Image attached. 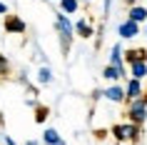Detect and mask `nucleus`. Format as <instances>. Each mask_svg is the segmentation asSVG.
Returning a JSON list of instances; mask_svg holds the SVG:
<instances>
[{"label": "nucleus", "instance_id": "nucleus-1", "mask_svg": "<svg viewBox=\"0 0 147 145\" xmlns=\"http://www.w3.org/2000/svg\"><path fill=\"white\" fill-rule=\"evenodd\" d=\"M55 33H57V40H60L62 55H70V48H72V40H75V25H72L70 15L60 13L55 18Z\"/></svg>", "mask_w": 147, "mask_h": 145}, {"label": "nucleus", "instance_id": "nucleus-2", "mask_svg": "<svg viewBox=\"0 0 147 145\" xmlns=\"http://www.w3.org/2000/svg\"><path fill=\"white\" fill-rule=\"evenodd\" d=\"M112 138H115L117 143H122V140H130V143H140V133H142V125H135V123H125V125H112L110 128Z\"/></svg>", "mask_w": 147, "mask_h": 145}, {"label": "nucleus", "instance_id": "nucleus-3", "mask_svg": "<svg viewBox=\"0 0 147 145\" xmlns=\"http://www.w3.org/2000/svg\"><path fill=\"white\" fill-rule=\"evenodd\" d=\"M127 120L135 123V125H142L147 120V100L140 95V98L130 100V108H127Z\"/></svg>", "mask_w": 147, "mask_h": 145}, {"label": "nucleus", "instance_id": "nucleus-4", "mask_svg": "<svg viewBox=\"0 0 147 145\" xmlns=\"http://www.w3.org/2000/svg\"><path fill=\"white\" fill-rule=\"evenodd\" d=\"M117 35H120L122 40L137 38V35H140V23H135V20H130V18H125L122 23L117 25Z\"/></svg>", "mask_w": 147, "mask_h": 145}, {"label": "nucleus", "instance_id": "nucleus-5", "mask_svg": "<svg viewBox=\"0 0 147 145\" xmlns=\"http://www.w3.org/2000/svg\"><path fill=\"white\" fill-rule=\"evenodd\" d=\"M145 93V88H142V80H137V78H127V83H125V100L130 103V100L140 98Z\"/></svg>", "mask_w": 147, "mask_h": 145}, {"label": "nucleus", "instance_id": "nucleus-6", "mask_svg": "<svg viewBox=\"0 0 147 145\" xmlns=\"http://www.w3.org/2000/svg\"><path fill=\"white\" fill-rule=\"evenodd\" d=\"M3 28H5L10 35H23L28 25H25L23 18H18V15H5V25H3Z\"/></svg>", "mask_w": 147, "mask_h": 145}, {"label": "nucleus", "instance_id": "nucleus-7", "mask_svg": "<svg viewBox=\"0 0 147 145\" xmlns=\"http://www.w3.org/2000/svg\"><path fill=\"white\" fill-rule=\"evenodd\" d=\"M127 75V68L125 65H105V70H102V78H107V80H112V83H120L122 78Z\"/></svg>", "mask_w": 147, "mask_h": 145}, {"label": "nucleus", "instance_id": "nucleus-8", "mask_svg": "<svg viewBox=\"0 0 147 145\" xmlns=\"http://www.w3.org/2000/svg\"><path fill=\"white\" fill-rule=\"evenodd\" d=\"M102 98H107L110 103H125V85L115 83V85H110L107 90H105V95Z\"/></svg>", "mask_w": 147, "mask_h": 145}, {"label": "nucleus", "instance_id": "nucleus-9", "mask_svg": "<svg viewBox=\"0 0 147 145\" xmlns=\"http://www.w3.org/2000/svg\"><path fill=\"white\" fill-rule=\"evenodd\" d=\"M127 18H130V20H135V23H147V8L145 5H130V10H127Z\"/></svg>", "mask_w": 147, "mask_h": 145}, {"label": "nucleus", "instance_id": "nucleus-10", "mask_svg": "<svg viewBox=\"0 0 147 145\" xmlns=\"http://www.w3.org/2000/svg\"><path fill=\"white\" fill-rule=\"evenodd\" d=\"M125 63L127 65H132V63H137V60H147V50L145 48H130V50H125Z\"/></svg>", "mask_w": 147, "mask_h": 145}, {"label": "nucleus", "instance_id": "nucleus-11", "mask_svg": "<svg viewBox=\"0 0 147 145\" xmlns=\"http://www.w3.org/2000/svg\"><path fill=\"white\" fill-rule=\"evenodd\" d=\"M72 25H75V35H78V38H85V40H87V38H92V35H95L92 25L87 23L85 18H80L78 23H72Z\"/></svg>", "mask_w": 147, "mask_h": 145}, {"label": "nucleus", "instance_id": "nucleus-12", "mask_svg": "<svg viewBox=\"0 0 147 145\" xmlns=\"http://www.w3.org/2000/svg\"><path fill=\"white\" fill-rule=\"evenodd\" d=\"M130 78H137V80H145L147 78V60H137L130 65Z\"/></svg>", "mask_w": 147, "mask_h": 145}, {"label": "nucleus", "instance_id": "nucleus-13", "mask_svg": "<svg viewBox=\"0 0 147 145\" xmlns=\"http://www.w3.org/2000/svg\"><path fill=\"white\" fill-rule=\"evenodd\" d=\"M125 50H122V45L120 43H115V45L110 48V65H125Z\"/></svg>", "mask_w": 147, "mask_h": 145}, {"label": "nucleus", "instance_id": "nucleus-14", "mask_svg": "<svg viewBox=\"0 0 147 145\" xmlns=\"http://www.w3.org/2000/svg\"><path fill=\"white\" fill-rule=\"evenodd\" d=\"M42 143H45V145H65V140L57 135V130H55V128H47L45 133H42Z\"/></svg>", "mask_w": 147, "mask_h": 145}, {"label": "nucleus", "instance_id": "nucleus-15", "mask_svg": "<svg viewBox=\"0 0 147 145\" xmlns=\"http://www.w3.org/2000/svg\"><path fill=\"white\" fill-rule=\"evenodd\" d=\"M80 5H82L80 0H60V10L65 13V15H75Z\"/></svg>", "mask_w": 147, "mask_h": 145}, {"label": "nucleus", "instance_id": "nucleus-16", "mask_svg": "<svg viewBox=\"0 0 147 145\" xmlns=\"http://www.w3.org/2000/svg\"><path fill=\"white\" fill-rule=\"evenodd\" d=\"M38 83L40 85H50L53 83V70L47 68V65H42V68L38 70Z\"/></svg>", "mask_w": 147, "mask_h": 145}, {"label": "nucleus", "instance_id": "nucleus-17", "mask_svg": "<svg viewBox=\"0 0 147 145\" xmlns=\"http://www.w3.org/2000/svg\"><path fill=\"white\" fill-rule=\"evenodd\" d=\"M47 115H50V110H47L45 105H35V123L42 125V123L47 120Z\"/></svg>", "mask_w": 147, "mask_h": 145}, {"label": "nucleus", "instance_id": "nucleus-18", "mask_svg": "<svg viewBox=\"0 0 147 145\" xmlns=\"http://www.w3.org/2000/svg\"><path fill=\"white\" fill-rule=\"evenodd\" d=\"M8 73H10V60H8L3 53H0V78H5Z\"/></svg>", "mask_w": 147, "mask_h": 145}, {"label": "nucleus", "instance_id": "nucleus-19", "mask_svg": "<svg viewBox=\"0 0 147 145\" xmlns=\"http://www.w3.org/2000/svg\"><path fill=\"white\" fill-rule=\"evenodd\" d=\"M3 140H5V145H18V143H15V140H13L10 135H3Z\"/></svg>", "mask_w": 147, "mask_h": 145}, {"label": "nucleus", "instance_id": "nucleus-20", "mask_svg": "<svg viewBox=\"0 0 147 145\" xmlns=\"http://www.w3.org/2000/svg\"><path fill=\"white\" fill-rule=\"evenodd\" d=\"M102 95H105V90H95V93H92V100H100Z\"/></svg>", "mask_w": 147, "mask_h": 145}, {"label": "nucleus", "instance_id": "nucleus-21", "mask_svg": "<svg viewBox=\"0 0 147 145\" xmlns=\"http://www.w3.org/2000/svg\"><path fill=\"white\" fill-rule=\"evenodd\" d=\"M0 15H8V5L5 3H0Z\"/></svg>", "mask_w": 147, "mask_h": 145}, {"label": "nucleus", "instance_id": "nucleus-22", "mask_svg": "<svg viewBox=\"0 0 147 145\" xmlns=\"http://www.w3.org/2000/svg\"><path fill=\"white\" fill-rule=\"evenodd\" d=\"M110 8H112V0H105V13H110Z\"/></svg>", "mask_w": 147, "mask_h": 145}, {"label": "nucleus", "instance_id": "nucleus-23", "mask_svg": "<svg viewBox=\"0 0 147 145\" xmlns=\"http://www.w3.org/2000/svg\"><path fill=\"white\" fill-rule=\"evenodd\" d=\"M125 3H127V5H137L140 0H125Z\"/></svg>", "mask_w": 147, "mask_h": 145}, {"label": "nucleus", "instance_id": "nucleus-24", "mask_svg": "<svg viewBox=\"0 0 147 145\" xmlns=\"http://www.w3.org/2000/svg\"><path fill=\"white\" fill-rule=\"evenodd\" d=\"M25 145H38V140H28V143H25Z\"/></svg>", "mask_w": 147, "mask_h": 145}, {"label": "nucleus", "instance_id": "nucleus-25", "mask_svg": "<svg viewBox=\"0 0 147 145\" xmlns=\"http://www.w3.org/2000/svg\"><path fill=\"white\" fill-rule=\"evenodd\" d=\"M145 38H147V23H145Z\"/></svg>", "mask_w": 147, "mask_h": 145}, {"label": "nucleus", "instance_id": "nucleus-26", "mask_svg": "<svg viewBox=\"0 0 147 145\" xmlns=\"http://www.w3.org/2000/svg\"><path fill=\"white\" fill-rule=\"evenodd\" d=\"M80 3H90V0H80Z\"/></svg>", "mask_w": 147, "mask_h": 145}, {"label": "nucleus", "instance_id": "nucleus-27", "mask_svg": "<svg viewBox=\"0 0 147 145\" xmlns=\"http://www.w3.org/2000/svg\"><path fill=\"white\" fill-rule=\"evenodd\" d=\"M53 3H60V0H53Z\"/></svg>", "mask_w": 147, "mask_h": 145}]
</instances>
